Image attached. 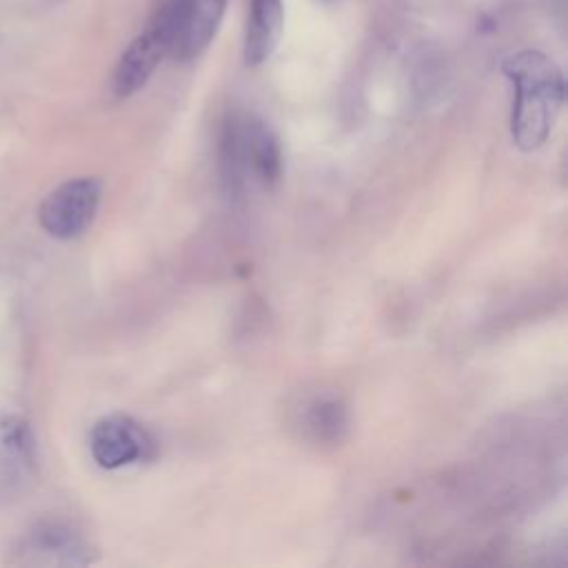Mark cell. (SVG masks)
Wrapping results in <instances>:
<instances>
[{
	"instance_id": "cell-1",
	"label": "cell",
	"mask_w": 568,
	"mask_h": 568,
	"mask_svg": "<svg viewBox=\"0 0 568 568\" xmlns=\"http://www.w3.org/2000/svg\"><path fill=\"white\" fill-rule=\"evenodd\" d=\"M501 71L513 87L510 135L521 151L539 149L564 106L561 69L537 49H521L504 58Z\"/></svg>"
},
{
	"instance_id": "cell-2",
	"label": "cell",
	"mask_w": 568,
	"mask_h": 568,
	"mask_svg": "<svg viewBox=\"0 0 568 568\" xmlns=\"http://www.w3.org/2000/svg\"><path fill=\"white\" fill-rule=\"evenodd\" d=\"M222 173L231 189L251 173L260 184L273 186L282 175V151L273 129L253 113L231 111L220 138Z\"/></svg>"
},
{
	"instance_id": "cell-3",
	"label": "cell",
	"mask_w": 568,
	"mask_h": 568,
	"mask_svg": "<svg viewBox=\"0 0 568 568\" xmlns=\"http://www.w3.org/2000/svg\"><path fill=\"white\" fill-rule=\"evenodd\" d=\"M100 200L102 182L98 178L67 180L42 200L38 209L40 226L55 240H73L91 226Z\"/></svg>"
},
{
	"instance_id": "cell-4",
	"label": "cell",
	"mask_w": 568,
	"mask_h": 568,
	"mask_svg": "<svg viewBox=\"0 0 568 568\" xmlns=\"http://www.w3.org/2000/svg\"><path fill=\"white\" fill-rule=\"evenodd\" d=\"M38 475V450L31 426L18 415L0 417V506L18 501Z\"/></svg>"
},
{
	"instance_id": "cell-5",
	"label": "cell",
	"mask_w": 568,
	"mask_h": 568,
	"mask_svg": "<svg viewBox=\"0 0 568 568\" xmlns=\"http://www.w3.org/2000/svg\"><path fill=\"white\" fill-rule=\"evenodd\" d=\"M9 561L20 566H78L91 561V557L87 541L73 528L42 521L13 541Z\"/></svg>"
},
{
	"instance_id": "cell-6",
	"label": "cell",
	"mask_w": 568,
	"mask_h": 568,
	"mask_svg": "<svg viewBox=\"0 0 568 568\" xmlns=\"http://www.w3.org/2000/svg\"><path fill=\"white\" fill-rule=\"evenodd\" d=\"M89 448L98 466L113 470L151 455V435L129 415H109L93 424Z\"/></svg>"
},
{
	"instance_id": "cell-7",
	"label": "cell",
	"mask_w": 568,
	"mask_h": 568,
	"mask_svg": "<svg viewBox=\"0 0 568 568\" xmlns=\"http://www.w3.org/2000/svg\"><path fill=\"white\" fill-rule=\"evenodd\" d=\"M284 29L282 0H251L244 27L242 58L246 67L264 64L280 44Z\"/></svg>"
},
{
	"instance_id": "cell-8",
	"label": "cell",
	"mask_w": 568,
	"mask_h": 568,
	"mask_svg": "<svg viewBox=\"0 0 568 568\" xmlns=\"http://www.w3.org/2000/svg\"><path fill=\"white\" fill-rule=\"evenodd\" d=\"M300 426L315 442H335L346 430V406L337 395H313L300 408Z\"/></svg>"
},
{
	"instance_id": "cell-9",
	"label": "cell",
	"mask_w": 568,
	"mask_h": 568,
	"mask_svg": "<svg viewBox=\"0 0 568 568\" xmlns=\"http://www.w3.org/2000/svg\"><path fill=\"white\" fill-rule=\"evenodd\" d=\"M224 9L226 0H191L186 33L175 58L195 60L197 55H202L222 24Z\"/></svg>"
}]
</instances>
